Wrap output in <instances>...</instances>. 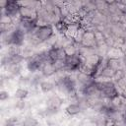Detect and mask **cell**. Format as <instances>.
Listing matches in <instances>:
<instances>
[{"label": "cell", "instance_id": "6da1fadb", "mask_svg": "<svg viewBox=\"0 0 126 126\" xmlns=\"http://www.w3.org/2000/svg\"><path fill=\"white\" fill-rule=\"evenodd\" d=\"M33 34L38 42L49 40L53 35V28L51 25H41L35 29Z\"/></svg>", "mask_w": 126, "mask_h": 126}, {"label": "cell", "instance_id": "7a4b0ae2", "mask_svg": "<svg viewBox=\"0 0 126 126\" xmlns=\"http://www.w3.org/2000/svg\"><path fill=\"white\" fill-rule=\"evenodd\" d=\"M65 68L64 70L66 71H76V70H80L82 61H81V57L79 54L74 55V56H66L65 60Z\"/></svg>", "mask_w": 126, "mask_h": 126}, {"label": "cell", "instance_id": "3957f363", "mask_svg": "<svg viewBox=\"0 0 126 126\" xmlns=\"http://www.w3.org/2000/svg\"><path fill=\"white\" fill-rule=\"evenodd\" d=\"M20 8H21V5H20L19 2H17V1H7L6 6L3 9V11H4L3 13L10 16V17H13L16 14H19Z\"/></svg>", "mask_w": 126, "mask_h": 126}, {"label": "cell", "instance_id": "277c9868", "mask_svg": "<svg viewBox=\"0 0 126 126\" xmlns=\"http://www.w3.org/2000/svg\"><path fill=\"white\" fill-rule=\"evenodd\" d=\"M81 44L83 47H86V48H91V47H94V45H96V42L94 39V32L87 31L82 41H81Z\"/></svg>", "mask_w": 126, "mask_h": 126}, {"label": "cell", "instance_id": "5b68a950", "mask_svg": "<svg viewBox=\"0 0 126 126\" xmlns=\"http://www.w3.org/2000/svg\"><path fill=\"white\" fill-rule=\"evenodd\" d=\"M82 92H83V94H85L87 96H93V95L96 94L97 93H99L94 81L90 83V84H88V85H86V86H83Z\"/></svg>", "mask_w": 126, "mask_h": 126}, {"label": "cell", "instance_id": "8992f818", "mask_svg": "<svg viewBox=\"0 0 126 126\" xmlns=\"http://www.w3.org/2000/svg\"><path fill=\"white\" fill-rule=\"evenodd\" d=\"M40 70H41V73L46 77H49L56 72L54 65H53V62H51V61H46L45 63H43Z\"/></svg>", "mask_w": 126, "mask_h": 126}, {"label": "cell", "instance_id": "52a82bcc", "mask_svg": "<svg viewBox=\"0 0 126 126\" xmlns=\"http://www.w3.org/2000/svg\"><path fill=\"white\" fill-rule=\"evenodd\" d=\"M77 80H78L83 86H86V85H88V84L94 82V81H93V77H92L91 75L86 74V73H83V72H79V74L77 75Z\"/></svg>", "mask_w": 126, "mask_h": 126}, {"label": "cell", "instance_id": "ba28073f", "mask_svg": "<svg viewBox=\"0 0 126 126\" xmlns=\"http://www.w3.org/2000/svg\"><path fill=\"white\" fill-rule=\"evenodd\" d=\"M81 110H82V107L79 103H71L66 107V112L71 116L79 114L81 112Z\"/></svg>", "mask_w": 126, "mask_h": 126}, {"label": "cell", "instance_id": "9c48e42d", "mask_svg": "<svg viewBox=\"0 0 126 126\" xmlns=\"http://www.w3.org/2000/svg\"><path fill=\"white\" fill-rule=\"evenodd\" d=\"M68 25H69V24H68L64 19H61V20H59L58 22H56V23L54 24L56 31L59 32L60 33H63V34L66 33L67 29H68Z\"/></svg>", "mask_w": 126, "mask_h": 126}, {"label": "cell", "instance_id": "30bf717a", "mask_svg": "<svg viewBox=\"0 0 126 126\" xmlns=\"http://www.w3.org/2000/svg\"><path fill=\"white\" fill-rule=\"evenodd\" d=\"M63 49H64V52H65L66 56H74V55L79 54V50L77 49L76 45L74 43H72V42L67 44V45H65L63 47Z\"/></svg>", "mask_w": 126, "mask_h": 126}, {"label": "cell", "instance_id": "8fae6325", "mask_svg": "<svg viewBox=\"0 0 126 126\" xmlns=\"http://www.w3.org/2000/svg\"><path fill=\"white\" fill-rule=\"evenodd\" d=\"M61 103H62V99L59 96H51L47 100V107L58 109V107L61 105Z\"/></svg>", "mask_w": 126, "mask_h": 126}, {"label": "cell", "instance_id": "7c38bea8", "mask_svg": "<svg viewBox=\"0 0 126 126\" xmlns=\"http://www.w3.org/2000/svg\"><path fill=\"white\" fill-rule=\"evenodd\" d=\"M114 74H115V70H113L110 67L106 66V67H104L98 73V76L99 77H102V78H106V79H112L113 76H114Z\"/></svg>", "mask_w": 126, "mask_h": 126}, {"label": "cell", "instance_id": "4fadbf2b", "mask_svg": "<svg viewBox=\"0 0 126 126\" xmlns=\"http://www.w3.org/2000/svg\"><path fill=\"white\" fill-rule=\"evenodd\" d=\"M107 66L110 67L111 69L117 71V70H121L122 68V63L119 59H108L107 60Z\"/></svg>", "mask_w": 126, "mask_h": 126}, {"label": "cell", "instance_id": "5bb4252c", "mask_svg": "<svg viewBox=\"0 0 126 126\" xmlns=\"http://www.w3.org/2000/svg\"><path fill=\"white\" fill-rule=\"evenodd\" d=\"M47 56H48L49 61H51V62H55L56 60H58V48L52 46L47 51Z\"/></svg>", "mask_w": 126, "mask_h": 126}, {"label": "cell", "instance_id": "9a60e30c", "mask_svg": "<svg viewBox=\"0 0 126 126\" xmlns=\"http://www.w3.org/2000/svg\"><path fill=\"white\" fill-rule=\"evenodd\" d=\"M37 124L38 121L32 116H27L22 123L23 126H37Z\"/></svg>", "mask_w": 126, "mask_h": 126}, {"label": "cell", "instance_id": "2e32d148", "mask_svg": "<svg viewBox=\"0 0 126 126\" xmlns=\"http://www.w3.org/2000/svg\"><path fill=\"white\" fill-rule=\"evenodd\" d=\"M111 105L114 108H121L123 105V97H121L120 95H116L115 97L111 98Z\"/></svg>", "mask_w": 126, "mask_h": 126}, {"label": "cell", "instance_id": "e0dca14e", "mask_svg": "<svg viewBox=\"0 0 126 126\" xmlns=\"http://www.w3.org/2000/svg\"><path fill=\"white\" fill-rule=\"evenodd\" d=\"M28 94H29V92H28L26 89H24V88H19V89H17L16 92H15V97H17L18 99H24V98L27 97Z\"/></svg>", "mask_w": 126, "mask_h": 126}, {"label": "cell", "instance_id": "ac0fdd59", "mask_svg": "<svg viewBox=\"0 0 126 126\" xmlns=\"http://www.w3.org/2000/svg\"><path fill=\"white\" fill-rule=\"evenodd\" d=\"M86 32H87V30H86L84 27H82V26H81V27L79 28V30H78V32H77V33H76L75 37H74L75 41H76V42L81 43V41H82V39H83V37H84V35H85Z\"/></svg>", "mask_w": 126, "mask_h": 126}, {"label": "cell", "instance_id": "d6986e66", "mask_svg": "<svg viewBox=\"0 0 126 126\" xmlns=\"http://www.w3.org/2000/svg\"><path fill=\"white\" fill-rule=\"evenodd\" d=\"M53 89V84L50 83V82H47V81H43L40 83V90L43 92V93H48L50 91H52Z\"/></svg>", "mask_w": 126, "mask_h": 126}, {"label": "cell", "instance_id": "ffe728a7", "mask_svg": "<svg viewBox=\"0 0 126 126\" xmlns=\"http://www.w3.org/2000/svg\"><path fill=\"white\" fill-rule=\"evenodd\" d=\"M1 24L2 25H8V26H10L12 24V18L10 16H8V15H6V14L3 13L2 16H1Z\"/></svg>", "mask_w": 126, "mask_h": 126}, {"label": "cell", "instance_id": "44dd1931", "mask_svg": "<svg viewBox=\"0 0 126 126\" xmlns=\"http://www.w3.org/2000/svg\"><path fill=\"white\" fill-rule=\"evenodd\" d=\"M123 77H125V72H123L122 70H117V71H115V74H114V76H113L112 79L115 82H117L118 80H120Z\"/></svg>", "mask_w": 126, "mask_h": 126}, {"label": "cell", "instance_id": "7402d4cb", "mask_svg": "<svg viewBox=\"0 0 126 126\" xmlns=\"http://www.w3.org/2000/svg\"><path fill=\"white\" fill-rule=\"evenodd\" d=\"M17 122H18V118L17 117H11V118L6 120L4 126H16Z\"/></svg>", "mask_w": 126, "mask_h": 126}, {"label": "cell", "instance_id": "603a6c76", "mask_svg": "<svg viewBox=\"0 0 126 126\" xmlns=\"http://www.w3.org/2000/svg\"><path fill=\"white\" fill-rule=\"evenodd\" d=\"M25 106H26V102H25L24 99H19V100L16 102V105H15V107H16L18 110H23V109L25 108Z\"/></svg>", "mask_w": 126, "mask_h": 126}, {"label": "cell", "instance_id": "cb8c5ba5", "mask_svg": "<svg viewBox=\"0 0 126 126\" xmlns=\"http://www.w3.org/2000/svg\"><path fill=\"white\" fill-rule=\"evenodd\" d=\"M116 119L113 117H106L105 119V126H114L116 124Z\"/></svg>", "mask_w": 126, "mask_h": 126}, {"label": "cell", "instance_id": "d4e9b609", "mask_svg": "<svg viewBox=\"0 0 126 126\" xmlns=\"http://www.w3.org/2000/svg\"><path fill=\"white\" fill-rule=\"evenodd\" d=\"M20 67H19V65H11L10 66V71H11V73L13 74V75H19V73H20Z\"/></svg>", "mask_w": 126, "mask_h": 126}, {"label": "cell", "instance_id": "484cf974", "mask_svg": "<svg viewBox=\"0 0 126 126\" xmlns=\"http://www.w3.org/2000/svg\"><path fill=\"white\" fill-rule=\"evenodd\" d=\"M105 119L106 117H97V119L95 120V125L96 126H105Z\"/></svg>", "mask_w": 126, "mask_h": 126}, {"label": "cell", "instance_id": "4316f807", "mask_svg": "<svg viewBox=\"0 0 126 126\" xmlns=\"http://www.w3.org/2000/svg\"><path fill=\"white\" fill-rule=\"evenodd\" d=\"M8 98H9V93H8L7 91L2 90V91L0 92V100L4 101V100H6V99H8Z\"/></svg>", "mask_w": 126, "mask_h": 126}, {"label": "cell", "instance_id": "83f0119b", "mask_svg": "<svg viewBox=\"0 0 126 126\" xmlns=\"http://www.w3.org/2000/svg\"><path fill=\"white\" fill-rule=\"evenodd\" d=\"M121 95H122V97H125L126 98V88L122 91V93H121Z\"/></svg>", "mask_w": 126, "mask_h": 126}, {"label": "cell", "instance_id": "f1b7e54d", "mask_svg": "<svg viewBox=\"0 0 126 126\" xmlns=\"http://www.w3.org/2000/svg\"><path fill=\"white\" fill-rule=\"evenodd\" d=\"M114 126H122V125H120V124H118V123H117V122H116V124H115V125H114Z\"/></svg>", "mask_w": 126, "mask_h": 126}]
</instances>
